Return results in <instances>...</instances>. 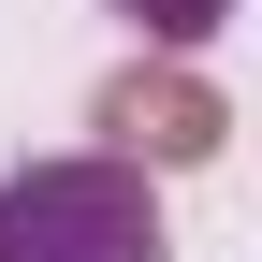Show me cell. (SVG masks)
<instances>
[{
    "label": "cell",
    "instance_id": "1",
    "mask_svg": "<svg viewBox=\"0 0 262 262\" xmlns=\"http://www.w3.org/2000/svg\"><path fill=\"white\" fill-rule=\"evenodd\" d=\"M0 262H160V204L146 160H29L0 175Z\"/></svg>",
    "mask_w": 262,
    "mask_h": 262
},
{
    "label": "cell",
    "instance_id": "2",
    "mask_svg": "<svg viewBox=\"0 0 262 262\" xmlns=\"http://www.w3.org/2000/svg\"><path fill=\"white\" fill-rule=\"evenodd\" d=\"M102 131H117V160H219V88L204 73H117L102 88Z\"/></svg>",
    "mask_w": 262,
    "mask_h": 262
},
{
    "label": "cell",
    "instance_id": "3",
    "mask_svg": "<svg viewBox=\"0 0 262 262\" xmlns=\"http://www.w3.org/2000/svg\"><path fill=\"white\" fill-rule=\"evenodd\" d=\"M117 15H131V29H146V44H204V29H219V15H233V0H117Z\"/></svg>",
    "mask_w": 262,
    "mask_h": 262
}]
</instances>
